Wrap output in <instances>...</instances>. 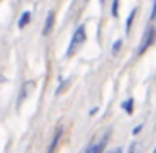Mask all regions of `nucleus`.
Segmentation results:
<instances>
[{
	"mask_svg": "<svg viewBox=\"0 0 156 153\" xmlns=\"http://www.w3.org/2000/svg\"><path fill=\"white\" fill-rule=\"evenodd\" d=\"M118 2L119 0H114V4H112V15L118 17Z\"/></svg>",
	"mask_w": 156,
	"mask_h": 153,
	"instance_id": "obj_11",
	"label": "nucleus"
},
{
	"mask_svg": "<svg viewBox=\"0 0 156 153\" xmlns=\"http://www.w3.org/2000/svg\"><path fill=\"white\" fill-rule=\"evenodd\" d=\"M61 128L57 129V133H55V136H54V140H52V145H51V148H49V153H52L55 150V146H57V143H59V138H61Z\"/></svg>",
	"mask_w": 156,
	"mask_h": 153,
	"instance_id": "obj_6",
	"label": "nucleus"
},
{
	"mask_svg": "<svg viewBox=\"0 0 156 153\" xmlns=\"http://www.w3.org/2000/svg\"><path fill=\"white\" fill-rule=\"evenodd\" d=\"M154 34H156V32H154V29H153V27L146 31L144 39H143L141 46H139V54H143V52L149 47V46H153V42H154Z\"/></svg>",
	"mask_w": 156,
	"mask_h": 153,
	"instance_id": "obj_2",
	"label": "nucleus"
},
{
	"mask_svg": "<svg viewBox=\"0 0 156 153\" xmlns=\"http://www.w3.org/2000/svg\"><path fill=\"white\" fill-rule=\"evenodd\" d=\"M106 153H119V150H111V151H106Z\"/></svg>",
	"mask_w": 156,
	"mask_h": 153,
	"instance_id": "obj_14",
	"label": "nucleus"
},
{
	"mask_svg": "<svg viewBox=\"0 0 156 153\" xmlns=\"http://www.w3.org/2000/svg\"><path fill=\"white\" fill-rule=\"evenodd\" d=\"M128 153H139V146H138V143H131V145H129Z\"/></svg>",
	"mask_w": 156,
	"mask_h": 153,
	"instance_id": "obj_9",
	"label": "nucleus"
},
{
	"mask_svg": "<svg viewBox=\"0 0 156 153\" xmlns=\"http://www.w3.org/2000/svg\"><path fill=\"white\" fill-rule=\"evenodd\" d=\"M108 138H109V133L108 135H104V138L99 141V145H91L87 150H86V153H101L102 151V148L106 146V141H108Z\"/></svg>",
	"mask_w": 156,
	"mask_h": 153,
	"instance_id": "obj_3",
	"label": "nucleus"
},
{
	"mask_svg": "<svg viewBox=\"0 0 156 153\" xmlns=\"http://www.w3.org/2000/svg\"><path fill=\"white\" fill-rule=\"evenodd\" d=\"M122 109H126V113L131 115L133 113V99H128L126 103H122Z\"/></svg>",
	"mask_w": 156,
	"mask_h": 153,
	"instance_id": "obj_7",
	"label": "nucleus"
},
{
	"mask_svg": "<svg viewBox=\"0 0 156 153\" xmlns=\"http://www.w3.org/2000/svg\"><path fill=\"white\" fill-rule=\"evenodd\" d=\"M139 131H141V126H136V128L133 129V133H134V135H136V133H139Z\"/></svg>",
	"mask_w": 156,
	"mask_h": 153,
	"instance_id": "obj_13",
	"label": "nucleus"
},
{
	"mask_svg": "<svg viewBox=\"0 0 156 153\" xmlns=\"http://www.w3.org/2000/svg\"><path fill=\"white\" fill-rule=\"evenodd\" d=\"M119 47H121V41H116L114 46H112V54H118V52H119Z\"/></svg>",
	"mask_w": 156,
	"mask_h": 153,
	"instance_id": "obj_10",
	"label": "nucleus"
},
{
	"mask_svg": "<svg viewBox=\"0 0 156 153\" xmlns=\"http://www.w3.org/2000/svg\"><path fill=\"white\" fill-rule=\"evenodd\" d=\"M134 14H136V10H133L131 14H129V17H128V24H126V32L131 31V24H133V19H134Z\"/></svg>",
	"mask_w": 156,
	"mask_h": 153,
	"instance_id": "obj_8",
	"label": "nucleus"
},
{
	"mask_svg": "<svg viewBox=\"0 0 156 153\" xmlns=\"http://www.w3.org/2000/svg\"><path fill=\"white\" fill-rule=\"evenodd\" d=\"M29 20H30V12H24V14H22V17H20V20H19V27L24 29L25 25L29 24Z\"/></svg>",
	"mask_w": 156,
	"mask_h": 153,
	"instance_id": "obj_5",
	"label": "nucleus"
},
{
	"mask_svg": "<svg viewBox=\"0 0 156 153\" xmlns=\"http://www.w3.org/2000/svg\"><path fill=\"white\" fill-rule=\"evenodd\" d=\"M154 17H156V0H154V7H153V12H151V15H149V19L153 20Z\"/></svg>",
	"mask_w": 156,
	"mask_h": 153,
	"instance_id": "obj_12",
	"label": "nucleus"
},
{
	"mask_svg": "<svg viewBox=\"0 0 156 153\" xmlns=\"http://www.w3.org/2000/svg\"><path fill=\"white\" fill-rule=\"evenodd\" d=\"M101 2H102V4H104V2H106V0H101Z\"/></svg>",
	"mask_w": 156,
	"mask_h": 153,
	"instance_id": "obj_15",
	"label": "nucleus"
},
{
	"mask_svg": "<svg viewBox=\"0 0 156 153\" xmlns=\"http://www.w3.org/2000/svg\"><path fill=\"white\" fill-rule=\"evenodd\" d=\"M84 42H86V27L84 25H79V27L76 29L72 39H71V44H69V49H67V56L76 54V51H77Z\"/></svg>",
	"mask_w": 156,
	"mask_h": 153,
	"instance_id": "obj_1",
	"label": "nucleus"
},
{
	"mask_svg": "<svg viewBox=\"0 0 156 153\" xmlns=\"http://www.w3.org/2000/svg\"><path fill=\"white\" fill-rule=\"evenodd\" d=\"M54 19H55V14H54V12H49L47 19H45L44 31H42V34H44V35H49V34H51L52 27H54Z\"/></svg>",
	"mask_w": 156,
	"mask_h": 153,
	"instance_id": "obj_4",
	"label": "nucleus"
}]
</instances>
